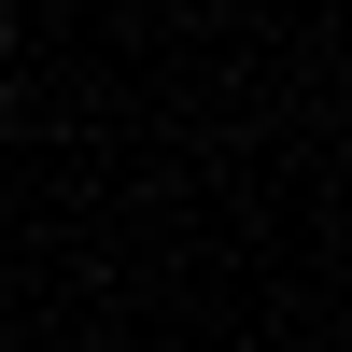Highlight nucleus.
Instances as JSON below:
<instances>
[{"mask_svg":"<svg viewBox=\"0 0 352 352\" xmlns=\"http://www.w3.org/2000/svg\"><path fill=\"white\" fill-rule=\"evenodd\" d=\"M0 56H14V14H0Z\"/></svg>","mask_w":352,"mask_h":352,"instance_id":"1","label":"nucleus"}]
</instances>
